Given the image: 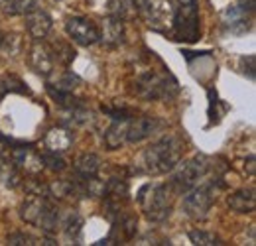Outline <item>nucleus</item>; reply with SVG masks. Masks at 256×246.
Wrapping results in <instances>:
<instances>
[{
    "instance_id": "6e6552de",
    "label": "nucleus",
    "mask_w": 256,
    "mask_h": 246,
    "mask_svg": "<svg viewBox=\"0 0 256 246\" xmlns=\"http://www.w3.org/2000/svg\"><path fill=\"white\" fill-rule=\"evenodd\" d=\"M65 32L67 36L79 44V46H95L96 42H100V30L95 22L87 16H71L65 22Z\"/></svg>"
},
{
    "instance_id": "2eb2a0df",
    "label": "nucleus",
    "mask_w": 256,
    "mask_h": 246,
    "mask_svg": "<svg viewBox=\"0 0 256 246\" xmlns=\"http://www.w3.org/2000/svg\"><path fill=\"white\" fill-rule=\"evenodd\" d=\"M71 144H73V132L69 128H52L46 136V148L50 152L62 154L71 148Z\"/></svg>"
},
{
    "instance_id": "20e7f679",
    "label": "nucleus",
    "mask_w": 256,
    "mask_h": 246,
    "mask_svg": "<svg viewBox=\"0 0 256 246\" xmlns=\"http://www.w3.org/2000/svg\"><path fill=\"white\" fill-rule=\"evenodd\" d=\"M138 201L148 220L164 222L172 215V187L166 184L146 185L140 189Z\"/></svg>"
},
{
    "instance_id": "b1692460",
    "label": "nucleus",
    "mask_w": 256,
    "mask_h": 246,
    "mask_svg": "<svg viewBox=\"0 0 256 246\" xmlns=\"http://www.w3.org/2000/svg\"><path fill=\"white\" fill-rule=\"evenodd\" d=\"M42 160H44V168H50L52 172H64L67 168L65 160L58 152H50L48 150L46 154H42Z\"/></svg>"
},
{
    "instance_id": "39448f33",
    "label": "nucleus",
    "mask_w": 256,
    "mask_h": 246,
    "mask_svg": "<svg viewBox=\"0 0 256 246\" xmlns=\"http://www.w3.org/2000/svg\"><path fill=\"white\" fill-rule=\"evenodd\" d=\"M174 170H176V174H174L172 184H170L172 191L186 193V191H190L192 187H195V185L209 174L211 160L207 156L197 154L193 156V158H190V160H186V162H182V164H178Z\"/></svg>"
},
{
    "instance_id": "4be33fe9",
    "label": "nucleus",
    "mask_w": 256,
    "mask_h": 246,
    "mask_svg": "<svg viewBox=\"0 0 256 246\" xmlns=\"http://www.w3.org/2000/svg\"><path fill=\"white\" fill-rule=\"evenodd\" d=\"M104 114H108L112 120H130L134 116V110L128 106H118V104H106L100 108Z\"/></svg>"
},
{
    "instance_id": "9b49d317",
    "label": "nucleus",
    "mask_w": 256,
    "mask_h": 246,
    "mask_svg": "<svg viewBox=\"0 0 256 246\" xmlns=\"http://www.w3.org/2000/svg\"><path fill=\"white\" fill-rule=\"evenodd\" d=\"M28 63L38 75H42V77L52 75L54 65H56L52 46H48L44 40H34V44L28 50Z\"/></svg>"
},
{
    "instance_id": "5701e85b",
    "label": "nucleus",
    "mask_w": 256,
    "mask_h": 246,
    "mask_svg": "<svg viewBox=\"0 0 256 246\" xmlns=\"http://www.w3.org/2000/svg\"><path fill=\"white\" fill-rule=\"evenodd\" d=\"M190 240L193 244H201V246H213V244H221L219 238L213 234V232H207V230H190Z\"/></svg>"
},
{
    "instance_id": "6ab92c4d",
    "label": "nucleus",
    "mask_w": 256,
    "mask_h": 246,
    "mask_svg": "<svg viewBox=\"0 0 256 246\" xmlns=\"http://www.w3.org/2000/svg\"><path fill=\"white\" fill-rule=\"evenodd\" d=\"M0 8L8 16H26L38 8V0H0Z\"/></svg>"
},
{
    "instance_id": "f3484780",
    "label": "nucleus",
    "mask_w": 256,
    "mask_h": 246,
    "mask_svg": "<svg viewBox=\"0 0 256 246\" xmlns=\"http://www.w3.org/2000/svg\"><path fill=\"white\" fill-rule=\"evenodd\" d=\"M126 122L128 120H114L106 128L102 142L108 150H118L120 146L126 144Z\"/></svg>"
},
{
    "instance_id": "f03ea898",
    "label": "nucleus",
    "mask_w": 256,
    "mask_h": 246,
    "mask_svg": "<svg viewBox=\"0 0 256 246\" xmlns=\"http://www.w3.org/2000/svg\"><path fill=\"white\" fill-rule=\"evenodd\" d=\"M182 150H184V142L176 134H168L142 152L140 168L150 176L174 172V168L182 162Z\"/></svg>"
},
{
    "instance_id": "0eeeda50",
    "label": "nucleus",
    "mask_w": 256,
    "mask_h": 246,
    "mask_svg": "<svg viewBox=\"0 0 256 246\" xmlns=\"http://www.w3.org/2000/svg\"><path fill=\"white\" fill-rule=\"evenodd\" d=\"M215 182L203 185H195L190 191H186L184 195V213L192 216L195 220H203L209 215L213 203H215Z\"/></svg>"
},
{
    "instance_id": "f8f14e48",
    "label": "nucleus",
    "mask_w": 256,
    "mask_h": 246,
    "mask_svg": "<svg viewBox=\"0 0 256 246\" xmlns=\"http://www.w3.org/2000/svg\"><path fill=\"white\" fill-rule=\"evenodd\" d=\"M12 164L16 166V170H22L30 176H36L42 172L44 168V160L38 152H34L32 148H14V152L10 156Z\"/></svg>"
},
{
    "instance_id": "a211bd4d",
    "label": "nucleus",
    "mask_w": 256,
    "mask_h": 246,
    "mask_svg": "<svg viewBox=\"0 0 256 246\" xmlns=\"http://www.w3.org/2000/svg\"><path fill=\"white\" fill-rule=\"evenodd\" d=\"M75 172L81 176V178H96V174L100 172V158L96 154H85L77 156L75 160Z\"/></svg>"
},
{
    "instance_id": "7ed1b4c3",
    "label": "nucleus",
    "mask_w": 256,
    "mask_h": 246,
    "mask_svg": "<svg viewBox=\"0 0 256 246\" xmlns=\"http://www.w3.org/2000/svg\"><path fill=\"white\" fill-rule=\"evenodd\" d=\"M20 216L24 222L38 226L46 232H56L60 226V213L58 209L42 195V193H30L22 207H20Z\"/></svg>"
},
{
    "instance_id": "f257e3e1",
    "label": "nucleus",
    "mask_w": 256,
    "mask_h": 246,
    "mask_svg": "<svg viewBox=\"0 0 256 246\" xmlns=\"http://www.w3.org/2000/svg\"><path fill=\"white\" fill-rule=\"evenodd\" d=\"M154 54L136 69L134 89L136 94L146 100H168L178 92V81L158 60V65L152 63Z\"/></svg>"
},
{
    "instance_id": "aec40b11",
    "label": "nucleus",
    "mask_w": 256,
    "mask_h": 246,
    "mask_svg": "<svg viewBox=\"0 0 256 246\" xmlns=\"http://www.w3.org/2000/svg\"><path fill=\"white\" fill-rule=\"evenodd\" d=\"M62 226H64V232L67 234V238L79 240V234H81V226H83V218H81V215H79V213L71 211V213H69V215L64 218Z\"/></svg>"
},
{
    "instance_id": "9d476101",
    "label": "nucleus",
    "mask_w": 256,
    "mask_h": 246,
    "mask_svg": "<svg viewBox=\"0 0 256 246\" xmlns=\"http://www.w3.org/2000/svg\"><path fill=\"white\" fill-rule=\"evenodd\" d=\"M160 128H164V122L158 116H132L126 122V142L140 144L152 138Z\"/></svg>"
},
{
    "instance_id": "4468645a",
    "label": "nucleus",
    "mask_w": 256,
    "mask_h": 246,
    "mask_svg": "<svg viewBox=\"0 0 256 246\" xmlns=\"http://www.w3.org/2000/svg\"><path fill=\"white\" fill-rule=\"evenodd\" d=\"M100 30V40L106 44V46H120L124 42V20L120 16H108L104 22H102V28Z\"/></svg>"
},
{
    "instance_id": "393cba45",
    "label": "nucleus",
    "mask_w": 256,
    "mask_h": 246,
    "mask_svg": "<svg viewBox=\"0 0 256 246\" xmlns=\"http://www.w3.org/2000/svg\"><path fill=\"white\" fill-rule=\"evenodd\" d=\"M10 244H36V238L28 232H14L8 236Z\"/></svg>"
},
{
    "instance_id": "1a4fd4ad",
    "label": "nucleus",
    "mask_w": 256,
    "mask_h": 246,
    "mask_svg": "<svg viewBox=\"0 0 256 246\" xmlns=\"http://www.w3.org/2000/svg\"><path fill=\"white\" fill-rule=\"evenodd\" d=\"M138 10L146 16L150 26H154L156 30H162L164 26H172L176 6H172V0H142Z\"/></svg>"
},
{
    "instance_id": "a878e982",
    "label": "nucleus",
    "mask_w": 256,
    "mask_h": 246,
    "mask_svg": "<svg viewBox=\"0 0 256 246\" xmlns=\"http://www.w3.org/2000/svg\"><path fill=\"white\" fill-rule=\"evenodd\" d=\"M254 4H256V0H238L236 8H238L240 12H244V14H252V12H254Z\"/></svg>"
},
{
    "instance_id": "423d86ee",
    "label": "nucleus",
    "mask_w": 256,
    "mask_h": 246,
    "mask_svg": "<svg viewBox=\"0 0 256 246\" xmlns=\"http://www.w3.org/2000/svg\"><path fill=\"white\" fill-rule=\"evenodd\" d=\"M172 34L176 40L184 42H197L199 38V10L197 0H178L172 18Z\"/></svg>"
},
{
    "instance_id": "ddd939ff",
    "label": "nucleus",
    "mask_w": 256,
    "mask_h": 246,
    "mask_svg": "<svg viewBox=\"0 0 256 246\" xmlns=\"http://www.w3.org/2000/svg\"><path fill=\"white\" fill-rule=\"evenodd\" d=\"M54 22H52V16L46 12V10H32L30 14H26V30L32 36L34 40H44L50 30H52Z\"/></svg>"
},
{
    "instance_id": "412c9836",
    "label": "nucleus",
    "mask_w": 256,
    "mask_h": 246,
    "mask_svg": "<svg viewBox=\"0 0 256 246\" xmlns=\"http://www.w3.org/2000/svg\"><path fill=\"white\" fill-rule=\"evenodd\" d=\"M52 52H54V58L62 63V65H69V63L75 60V50L69 44H65V42H58L52 48Z\"/></svg>"
},
{
    "instance_id": "dca6fc26",
    "label": "nucleus",
    "mask_w": 256,
    "mask_h": 246,
    "mask_svg": "<svg viewBox=\"0 0 256 246\" xmlns=\"http://www.w3.org/2000/svg\"><path fill=\"white\" fill-rule=\"evenodd\" d=\"M228 207H230L234 213H254V209H256L254 189L248 187V189H238V191H234V193L228 197Z\"/></svg>"
}]
</instances>
